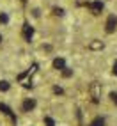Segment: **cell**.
Segmentation results:
<instances>
[{"label":"cell","instance_id":"13","mask_svg":"<svg viewBox=\"0 0 117 126\" xmlns=\"http://www.w3.org/2000/svg\"><path fill=\"white\" fill-rule=\"evenodd\" d=\"M44 124L46 126H55V121L52 119V117H44Z\"/></svg>","mask_w":117,"mask_h":126},{"label":"cell","instance_id":"3","mask_svg":"<svg viewBox=\"0 0 117 126\" xmlns=\"http://www.w3.org/2000/svg\"><path fill=\"white\" fill-rule=\"evenodd\" d=\"M32 36H34V29H32L29 23H23V37H25V41H30Z\"/></svg>","mask_w":117,"mask_h":126},{"label":"cell","instance_id":"6","mask_svg":"<svg viewBox=\"0 0 117 126\" xmlns=\"http://www.w3.org/2000/svg\"><path fill=\"white\" fill-rule=\"evenodd\" d=\"M90 11H92V14H99L103 11V2L101 0H96V2L90 4Z\"/></svg>","mask_w":117,"mask_h":126},{"label":"cell","instance_id":"8","mask_svg":"<svg viewBox=\"0 0 117 126\" xmlns=\"http://www.w3.org/2000/svg\"><path fill=\"white\" fill-rule=\"evenodd\" d=\"M53 68L55 69H66V61L64 59H55L53 61Z\"/></svg>","mask_w":117,"mask_h":126},{"label":"cell","instance_id":"4","mask_svg":"<svg viewBox=\"0 0 117 126\" xmlns=\"http://www.w3.org/2000/svg\"><path fill=\"white\" fill-rule=\"evenodd\" d=\"M0 112H4L7 117H11V121L16 124V115L13 114V110H11V108L9 107H7V105H4V103H0Z\"/></svg>","mask_w":117,"mask_h":126},{"label":"cell","instance_id":"15","mask_svg":"<svg viewBox=\"0 0 117 126\" xmlns=\"http://www.w3.org/2000/svg\"><path fill=\"white\" fill-rule=\"evenodd\" d=\"M110 98H112V101L117 105V92H112V94H110Z\"/></svg>","mask_w":117,"mask_h":126},{"label":"cell","instance_id":"16","mask_svg":"<svg viewBox=\"0 0 117 126\" xmlns=\"http://www.w3.org/2000/svg\"><path fill=\"white\" fill-rule=\"evenodd\" d=\"M53 91L57 92V94H62V89H60V87H53Z\"/></svg>","mask_w":117,"mask_h":126},{"label":"cell","instance_id":"9","mask_svg":"<svg viewBox=\"0 0 117 126\" xmlns=\"http://www.w3.org/2000/svg\"><path fill=\"white\" fill-rule=\"evenodd\" d=\"M89 126H105V119H101V117H96V119L90 123Z\"/></svg>","mask_w":117,"mask_h":126},{"label":"cell","instance_id":"17","mask_svg":"<svg viewBox=\"0 0 117 126\" xmlns=\"http://www.w3.org/2000/svg\"><path fill=\"white\" fill-rule=\"evenodd\" d=\"M112 71H114V75H117V62L114 64V69H112Z\"/></svg>","mask_w":117,"mask_h":126},{"label":"cell","instance_id":"11","mask_svg":"<svg viewBox=\"0 0 117 126\" xmlns=\"http://www.w3.org/2000/svg\"><path fill=\"white\" fill-rule=\"evenodd\" d=\"M0 23H9V16H7L5 13H0Z\"/></svg>","mask_w":117,"mask_h":126},{"label":"cell","instance_id":"18","mask_svg":"<svg viewBox=\"0 0 117 126\" xmlns=\"http://www.w3.org/2000/svg\"><path fill=\"white\" fill-rule=\"evenodd\" d=\"M0 43H2V36H0Z\"/></svg>","mask_w":117,"mask_h":126},{"label":"cell","instance_id":"1","mask_svg":"<svg viewBox=\"0 0 117 126\" xmlns=\"http://www.w3.org/2000/svg\"><path fill=\"white\" fill-rule=\"evenodd\" d=\"M90 94H92V101L98 103L99 98H101V83H98V82L90 83Z\"/></svg>","mask_w":117,"mask_h":126},{"label":"cell","instance_id":"19","mask_svg":"<svg viewBox=\"0 0 117 126\" xmlns=\"http://www.w3.org/2000/svg\"><path fill=\"white\" fill-rule=\"evenodd\" d=\"M23 2H27V0H23Z\"/></svg>","mask_w":117,"mask_h":126},{"label":"cell","instance_id":"10","mask_svg":"<svg viewBox=\"0 0 117 126\" xmlns=\"http://www.w3.org/2000/svg\"><path fill=\"white\" fill-rule=\"evenodd\" d=\"M9 82H5V80H0V91H9Z\"/></svg>","mask_w":117,"mask_h":126},{"label":"cell","instance_id":"12","mask_svg":"<svg viewBox=\"0 0 117 126\" xmlns=\"http://www.w3.org/2000/svg\"><path fill=\"white\" fill-rule=\"evenodd\" d=\"M62 75H64L66 78H69L71 75H73V69H69V68H66V69H62Z\"/></svg>","mask_w":117,"mask_h":126},{"label":"cell","instance_id":"2","mask_svg":"<svg viewBox=\"0 0 117 126\" xmlns=\"http://www.w3.org/2000/svg\"><path fill=\"white\" fill-rule=\"evenodd\" d=\"M115 29H117V16L110 14V16H108V20H106V32H108V34H112Z\"/></svg>","mask_w":117,"mask_h":126},{"label":"cell","instance_id":"14","mask_svg":"<svg viewBox=\"0 0 117 126\" xmlns=\"http://www.w3.org/2000/svg\"><path fill=\"white\" fill-rule=\"evenodd\" d=\"M53 14H58V16H60V14H64V9H60V7H55V9H53Z\"/></svg>","mask_w":117,"mask_h":126},{"label":"cell","instance_id":"5","mask_svg":"<svg viewBox=\"0 0 117 126\" xmlns=\"http://www.w3.org/2000/svg\"><path fill=\"white\" fill-rule=\"evenodd\" d=\"M34 108H36V99L27 98L23 101V112H30V110H34Z\"/></svg>","mask_w":117,"mask_h":126},{"label":"cell","instance_id":"7","mask_svg":"<svg viewBox=\"0 0 117 126\" xmlns=\"http://www.w3.org/2000/svg\"><path fill=\"white\" fill-rule=\"evenodd\" d=\"M89 48L98 52V50H103V48H105V43H103V41H99V39H92V41L89 43Z\"/></svg>","mask_w":117,"mask_h":126}]
</instances>
